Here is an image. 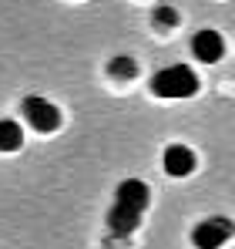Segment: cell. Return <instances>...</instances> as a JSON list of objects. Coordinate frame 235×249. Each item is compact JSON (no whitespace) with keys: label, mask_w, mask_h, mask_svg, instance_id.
I'll return each mask as SVG.
<instances>
[{"label":"cell","mask_w":235,"mask_h":249,"mask_svg":"<svg viewBox=\"0 0 235 249\" xmlns=\"http://www.w3.org/2000/svg\"><path fill=\"white\" fill-rule=\"evenodd\" d=\"M24 145V128L10 118L0 122V152H17Z\"/></svg>","instance_id":"ba28073f"},{"label":"cell","mask_w":235,"mask_h":249,"mask_svg":"<svg viewBox=\"0 0 235 249\" xmlns=\"http://www.w3.org/2000/svg\"><path fill=\"white\" fill-rule=\"evenodd\" d=\"M24 115H27V122L31 128H37L44 135H50V131H57L61 128V111H57V105H50L47 98H40V94H31V98H24Z\"/></svg>","instance_id":"3957f363"},{"label":"cell","mask_w":235,"mask_h":249,"mask_svg":"<svg viewBox=\"0 0 235 249\" xmlns=\"http://www.w3.org/2000/svg\"><path fill=\"white\" fill-rule=\"evenodd\" d=\"M192 54L201 64H215L225 54V37L218 31H212V27H205V31H198L195 37H192Z\"/></svg>","instance_id":"277c9868"},{"label":"cell","mask_w":235,"mask_h":249,"mask_svg":"<svg viewBox=\"0 0 235 249\" xmlns=\"http://www.w3.org/2000/svg\"><path fill=\"white\" fill-rule=\"evenodd\" d=\"M161 165L171 178H185L195 172V152L188 145H168L165 155H161Z\"/></svg>","instance_id":"5b68a950"},{"label":"cell","mask_w":235,"mask_h":249,"mask_svg":"<svg viewBox=\"0 0 235 249\" xmlns=\"http://www.w3.org/2000/svg\"><path fill=\"white\" fill-rule=\"evenodd\" d=\"M232 236H235V222L225 219V215L201 219L195 229H192V243H195L198 249H222Z\"/></svg>","instance_id":"7a4b0ae2"},{"label":"cell","mask_w":235,"mask_h":249,"mask_svg":"<svg viewBox=\"0 0 235 249\" xmlns=\"http://www.w3.org/2000/svg\"><path fill=\"white\" fill-rule=\"evenodd\" d=\"M151 20H155V27H175L178 24V10L175 7H155V14H151Z\"/></svg>","instance_id":"30bf717a"},{"label":"cell","mask_w":235,"mask_h":249,"mask_svg":"<svg viewBox=\"0 0 235 249\" xmlns=\"http://www.w3.org/2000/svg\"><path fill=\"white\" fill-rule=\"evenodd\" d=\"M148 199H151V192H148V185H145L141 178H124L115 189V202L134 209V212H145V209H148Z\"/></svg>","instance_id":"8992f818"},{"label":"cell","mask_w":235,"mask_h":249,"mask_svg":"<svg viewBox=\"0 0 235 249\" xmlns=\"http://www.w3.org/2000/svg\"><path fill=\"white\" fill-rule=\"evenodd\" d=\"M108 71L115 74L118 81H131L134 74H138V64L128 57V54H118V57H111V64H108Z\"/></svg>","instance_id":"9c48e42d"},{"label":"cell","mask_w":235,"mask_h":249,"mask_svg":"<svg viewBox=\"0 0 235 249\" xmlns=\"http://www.w3.org/2000/svg\"><path fill=\"white\" fill-rule=\"evenodd\" d=\"M151 91L158 98H192L198 91V74L188 64H168V68L155 71Z\"/></svg>","instance_id":"6da1fadb"},{"label":"cell","mask_w":235,"mask_h":249,"mask_svg":"<svg viewBox=\"0 0 235 249\" xmlns=\"http://www.w3.org/2000/svg\"><path fill=\"white\" fill-rule=\"evenodd\" d=\"M141 226V212H134V209L128 206H111L108 212V232H111V239H128L134 229Z\"/></svg>","instance_id":"52a82bcc"}]
</instances>
